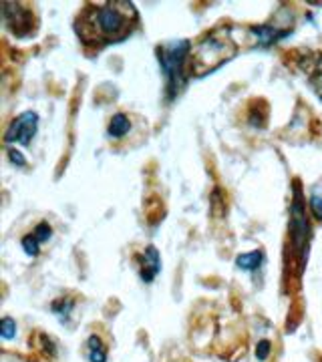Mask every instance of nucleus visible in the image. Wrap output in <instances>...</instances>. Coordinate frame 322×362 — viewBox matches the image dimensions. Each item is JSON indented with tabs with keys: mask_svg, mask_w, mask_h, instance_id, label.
Here are the masks:
<instances>
[{
	"mask_svg": "<svg viewBox=\"0 0 322 362\" xmlns=\"http://www.w3.org/2000/svg\"><path fill=\"white\" fill-rule=\"evenodd\" d=\"M137 23L131 2H103L85 8L77 18V35L85 45L105 47L127 37Z\"/></svg>",
	"mask_w": 322,
	"mask_h": 362,
	"instance_id": "f257e3e1",
	"label": "nucleus"
},
{
	"mask_svg": "<svg viewBox=\"0 0 322 362\" xmlns=\"http://www.w3.org/2000/svg\"><path fill=\"white\" fill-rule=\"evenodd\" d=\"M238 52V45L232 39L230 28H218L206 35L200 40L193 51L190 52V75L192 77H204L207 73L216 71L219 65L230 61Z\"/></svg>",
	"mask_w": 322,
	"mask_h": 362,
	"instance_id": "f03ea898",
	"label": "nucleus"
},
{
	"mask_svg": "<svg viewBox=\"0 0 322 362\" xmlns=\"http://www.w3.org/2000/svg\"><path fill=\"white\" fill-rule=\"evenodd\" d=\"M188 52H190V42L188 40L173 42V45L159 49V65L166 73L169 97H176L178 90L181 89V85H183V65H185V54Z\"/></svg>",
	"mask_w": 322,
	"mask_h": 362,
	"instance_id": "7ed1b4c3",
	"label": "nucleus"
},
{
	"mask_svg": "<svg viewBox=\"0 0 322 362\" xmlns=\"http://www.w3.org/2000/svg\"><path fill=\"white\" fill-rule=\"evenodd\" d=\"M290 235H292V247L297 252L300 262H304V250L309 242V223H306V209L302 206V195L300 189L294 194L292 214H290Z\"/></svg>",
	"mask_w": 322,
	"mask_h": 362,
	"instance_id": "20e7f679",
	"label": "nucleus"
},
{
	"mask_svg": "<svg viewBox=\"0 0 322 362\" xmlns=\"http://www.w3.org/2000/svg\"><path fill=\"white\" fill-rule=\"evenodd\" d=\"M37 125H39V115L35 111H26L23 115L16 117L13 123L8 125V129L4 133V141L28 145L30 139L35 137V133H37Z\"/></svg>",
	"mask_w": 322,
	"mask_h": 362,
	"instance_id": "39448f33",
	"label": "nucleus"
},
{
	"mask_svg": "<svg viewBox=\"0 0 322 362\" xmlns=\"http://www.w3.org/2000/svg\"><path fill=\"white\" fill-rule=\"evenodd\" d=\"M4 11V21L8 28L13 30L16 37H26L33 33V13L26 11L25 4L21 2H4L2 4Z\"/></svg>",
	"mask_w": 322,
	"mask_h": 362,
	"instance_id": "423d86ee",
	"label": "nucleus"
},
{
	"mask_svg": "<svg viewBox=\"0 0 322 362\" xmlns=\"http://www.w3.org/2000/svg\"><path fill=\"white\" fill-rule=\"evenodd\" d=\"M139 259V274H142L143 282H154L155 276L161 270V259L154 246L145 247V252L137 256Z\"/></svg>",
	"mask_w": 322,
	"mask_h": 362,
	"instance_id": "0eeeda50",
	"label": "nucleus"
},
{
	"mask_svg": "<svg viewBox=\"0 0 322 362\" xmlns=\"http://www.w3.org/2000/svg\"><path fill=\"white\" fill-rule=\"evenodd\" d=\"M131 117L127 113H115V115L111 117V121H109V127H107V135L111 137V139H123L125 135H127L129 131H131Z\"/></svg>",
	"mask_w": 322,
	"mask_h": 362,
	"instance_id": "6e6552de",
	"label": "nucleus"
},
{
	"mask_svg": "<svg viewBox=\"0 0 322 362\" xmlns=\"http://www.w3.org/2000/svg\"><path fill=\"white\" fill-rule=\"evenodd\" d=\"M87 349H89V362H107V349L103 346L101 338L93 334L87 340Z\"/></svg>",
	"mask_w": 322,
	"mask_h": 362,
	"instance_id": "1a4fd4ad",
	"label": "nucleus"
},
{
	"mask_svg": "<svg viewBox=\"0 0 322 362\" xmlns=\"http://www.w3.org/2000/svg\"><path fill=\"white\" fill-rule=\"evenodd\" d=\"M260 264H262V252L242 254V256H238V259H236V266H238L240 270H246V272L256 270Z\"/></svg>",
	"mask_w": 322,
	"mask_h": 362,
	"instance_id": "9d476101",
	"label": "nucleus"
},
{
	"mask_svg": "<svg viewBox=\"0 0 322 362\" xmlns=\"http://www.w3.org/2000/svg\"><path fill=\"white\" fill-rule=\"evenodd\" d=\"M23 247H25V252L28 256H37L40 250V242L35 238V233H28L23 238Z\"/></svg>",
	"mask_w": 322,
	"mask_h": 362,
	"instance_id": "9b49d317",
	"label": "nucleus"
},
{
	"mask_svg": "<svg viewBox=\"0 0 322 362\" xmlns=\"http://www.w3.org/2000/svg\"><path fill=\"white\" fill-rule=\"evenodd\" d=\"M310 211H312L314 220L322 221V195L318 192H314L310 197Z\"/></svg>",
	"mask_w": 322,
	"mask_h": 362,
	"instance_id": "f8f14e48",
	"label": "nucleus"
},
{
	"mask_svg": "<svg viewBox=\"0 0 322 362\" xmlns=\"http://www.w3.org/2000/svg\"><path fill=\"white\" fill-rule=\"evenodd\" d=\"M33 233H35V238L39 240L40 244H45V242H49V240H51L52 230L49 223H39V226L35 228V232Z\"/></svg>",
	"mask_w": 322,
	"mask_h": 362,
	"instance_id": "ddd939ff",
	"label": "nucleus"
},
{
	"mask_svg": "<svg viewBox=\"0 0 322 362\" xmlns=\"http://www.w3.org/2000/svg\"><path fill=\"white\" fill-rule=\"evenodd\" d=\"M0 332H2V337L6 338V340H11V338L16 334V324H14L13 318H4L2 324H0Z\"/></svg>",
	"mask_w": 322,
	"mask_h": 362,
	"instance_id": "4468645a",
	"label": "nucleus"
},
{
	"mask_svg": "<svg viewBox=\"0 0 322 362\" xmlns=\"http://www.w3.org/2000/svg\"><path fill=\"white\" fill-rule=\"evenodd\" d=\"M270 349H272V344L268 342V340H260V342H258V350H256L258 361H266V358H268V354H270Z\"/></svg>",
	"mask_w": 322,
	"mask_h": 362,
	"instance_id": "2eb2a0df",
	"label": "nucleus"
},
{
	"mask_svg": "<svg viewBox=\"0 0 322 362\" xmlns=\"http://www.w3.org/2000/svg\"><path fill=\"white\" fill-rule=\"evenodd\" d=\"M310 85H312V89L316 90V95L322 99V73H316L314 77L310 78Z\"/></svg>",
	"mask_w": 322,
	"mask_h": 362,
	"instance_id": "dca6fc26",
	"label": "nucleus"
},
{
	"mask_svg": "<svg viewBox=\"0 0 322 362\" xmlns=\"http://www.w3.org/2000/svg\"><path fill=\"white\" fill-rule=\"evenodd\" d=\"M8 156H11V161H13L14 165H18V168H23V165H25V157H23V153H18V151L11 149V151H8Z\"/></svg>",
	"mask_w": 322,
	"mask_h": 362,
	"instance_id": "f3484780",
	"label": "nucleus"
}]
</instances>
